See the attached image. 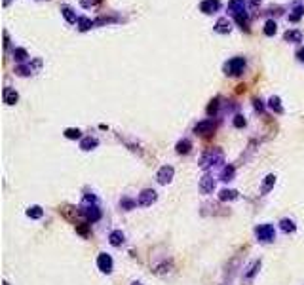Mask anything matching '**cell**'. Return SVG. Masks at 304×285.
<instances>
[{"label": "cell", "instance_id": "cell-12", "mask_svg": "<svg viewBox=\"0 0 304 285\" xmlns=\"http://www.w3.org/2000/svg\"><path fill=\"white\" fill-rule=\"evenodd\" d=\"M97 268L103 274H110L114 270V260H112L109 253H101L97 257Z\"/></svg>", "mask_w": 304, "mask_h": 285}, {"label": "cell", "instance_id": "cell-13", "mask_svg": "<svg viewBox=\"0 0 304 285\" xmlns=\"http://www.w3.org/2000/svg\"><path fill=\"white\" fill-rule=\"evenodd\" d=\"M232 21L240 27L242 31H245V33H251V17H249V12L236 13V15L232 17Z\"/></svg>", "mask_w": 304, "mask_h": 285}, {"label": "cell", "instance_id": "cell-17", "mask_svg": "<svg viewBox=\"0 0 304 285\" xmlns=\"http://www.w3.org/2000/svg\"><path fill=\"white\" fill-rule=\"evenodd\" d=\"M59 12H61V15L65 17V21H67L69 25H76V23H78V15H76V12H74V10H73V8H71V6L63 4V6H61Z\"/></svg>", "mask_w": 304, "mask_h": 285}, {"label": "cell", "instance_id": "cell-3", "mask_svg": "<svg viewBox=\"0 0 304 285\" xmlns=\"http://www.w3.org/2000/svg\"><path fill=\"white\" fill-rule=\"evenodd\" d=\"M255 238L261 242V244H270L276 240V228L274 224L264 223V224H259L255 226Z\"/></svg>", "mask_w": 304, "mask_h": 285}, {"label": "cell", "instance_id": "cell-44", "mask_svg": "<svg viewBox=\"0 0 304 285\" xmlns=\"http://www.w3.org/2000/svg\"><path fill=\"white\" fill-rule=\"evenodd\" d=\"M295 55H297V59H299V61H301V63H304V48H301V50L297 51Z\"/></svg>", "mask_w": 304, "mask_h": 285}, {"label": "cell", "instance_id": "cell-18", "mask_svg": "<svg viewBox=\"0 0 304 285\" xmlns=\"http://www.w3.org/2000/svg\"><path fill=\"white\" fill-rule=\"evenodd\" d=\"M99 147V139L97 137H82L80 139V149L84 152H89V150H95Z\"/></svg>", "mask_w": 304, "mask_h": 285}, {"label": "cell", "instance_id": "cell-35", "mask_svg": "<svg viewBox=\"0 0 304 285\" xmlns=\"http://www.w3.org/2000/svg\"><path fill=\"white\" fill-rule=\"evenodd\" d=\"M63 135L67 137V139H71V141H76V139H82V131L78 127H67L63 131Z\"/></svg>", "mask_w": 304, "mask_h": 285}, {"label": "cell", "instance_id": "cell-27", "mask_svg": "<svg viewBox=\"0 0 304 285\" xmlns=\"http://www.w3.org/2000/svg\"><path fill=\"white\" fill-rule=\"evenodd\" d=\"M240 198V192L234 190V188H222L219 192V200L220 202H234V200Z\"/></svg>", "mask_w": 304, "mask_h": 285}, {"label": "cell", "instance_id": "cell-7", "mask_svg": "<svg viewBox=\"0 0 304 285\" xmlns=\"http://www.w3.org/2000/svg\"><path fill=\"white\" fill-rule=\"evenodd\" d=\"M261 266H262V260L261 259H255L253 262H249V264L245 266V270H243V276H242L243 284L245 285L251 284V282L255 280V276L259 274V270H261Z\"/></svg>", "mask_w": 304, "mask_h": 285}, {"label": "cell", "instance_id": "cell-11", "mask_svg": "<svg viewBox=\"0 0 304 285\" xmlns=\"http://www.w3.org/2000/svg\"><path fill=\"white\" fill-rule=\"evenodd\" d=\"M173 177H175V169L171 165H162L158 169V173H156V181L160 185H170L173 181Z\"/></svg>", "mask_w": 304, "mask_h": 285}, {"label": "cell", "instance_id": "cell-14", "mask_svg": "<svg viewBox=\"0 0 304 285\" xmlns=\"http://www.w3.org/2000/svg\"><path fill=\"white\" fill-rule=\"evenodd\" d=\"M303 38H304V35L301 29H287V31L283 33V40L289 42V44H301Z\"/></svg>", "mask_w": 304, "mask_h": 285}, {"label": "cell", "instance_id": "cell-37", "mask_svg": "<svg viewBox=\"0 0 304 285\" xmlns=\"http://www.w3.org/2000/svg\"><path fill=\"white\" fill-rule=\"evenodd\" d=\"M232 124L236 129H243L245 125H247V120H245V116L243 114H234V120H232Z\"/></svg>", "mask_w": 304, "mask_h": 285}, {"label": "cell", "instance_id": "cell-8", "mask_svg": "<svg viewBox=\"0 0 304 285\" xmlns=\"http://www.w3.org/2000/svg\"><path fill=\"white\" fill-rule=\"evenodd\" d=\"M156 200H158V192H156L154 188H145V190H141L137 204H139L141 207H150Z\"/></svg>", "mask_w": 304, "mask_h": 285}, {"label": "cell", "instance_id": "cell-34", "mask_svg": "<svg viewBox=\"0 0 304 285\" xmlns=\"http://www.w3.org/2000/svg\"><path fill=\"white\" fill-rule=\"evenodd\" d=\"M120 21V17L118 15H101L95 19V27H101V25H109V23H118Z\"/></svg>", "mask_w": 304, "mask_h": 285}, {"label": "cell", "instance_id": "cell-31", "mask_svg": "<svg viewBox=\"0 0 304 285\" xmlns=\"http://www.w3.org/2000/svg\"><path fill=\"white\" fill-rule=\"evenodd\" d=\"M280 228L285 232V234H293V232L297 230V224H295L293 219H287V217H285V219H281L280 221Z\"/></svg>", "mask_w": 304, "mask_h": 285}, {"label": "cell", "instance_id": "cell-43", "mask_svg": "<svg viewBox=\"0 0 304 285\" xmlns=\"http://www.w3.org/2000/svg\"><path fill=\"white\" fill-rule=\"evenodd\" d=\"M261 2H262V0H247L249 8H259V6H261Z\"/></svg>", "mask_w": 304, "mask_h": 285}, {"label": "cell", "instance_id": "cell-36", "mask_svg": "<svg viewBox=\"0 0 304 285\" xmlns=\"http://www.w3.org/2000/svg\"><path fill=\"white\" fill-rule=\"evenodd\" d=\"M139 204L135 202V200H131V198H122L120 200V207L124 211H131V209H135Z\"/></svg>", "mask_w": 304, "mask_h": 285}, {"label": "cell", "instance_id": "cell-16", "mask_svg": "<svg viewBox=\"0 0 304 285\" xmlns=\"http://www.w3.org/2000/svg\"><path fill=\"white\" fill-rule=\"evenodd\" d=\"M198 188H200V192H202V194H211V192L215 190V179H213L211 175H204V177L200 179V185H198Z\"/></svg>", "mask_w": 304, "mask_h": 285}, {"label": "cell", "instance_id": "cell-23", "mask_svg": "<svg viewBox=\"0 0 304 285\" xmlns=\"http://www.w3.org/2000/svg\"><path fill=\"white\" fill-rule=\"evenodd\" d=\"M12 55H13V61L17 63V65H23V63L31 61V55H29V51L25 50V48H15L12 51Z\"/></svg>", "mask_w": 304, "mask_h": 285}, {"label": "cell", "instance_id": "cell-30", "mask_svg": "<svg viewBox=\"0 0 304 285\" xmlns=\"http://www.w3.org/2000/svg\"><path fill=\"white\" fill-rule=\"evenodd\" d=\"M175 150L177 154H188L192 150V141L190 139H181L177 145H175Z\"/></svg>", "mask_w": 304, "mask_h": 285}, {"label": "cell", "instance_id": "cell-28", "mask_svg": "<svg viewBox=\"0 0 304 285\" xmlns=\"http://www.w3.org/2000/svg\"><path fill=\"white\" fill-rule=\"evenodd\" d=\"M287 17H289V21H291V23H299V21H301V19L304 17V6H303V4H297V6H293V10L289 12V15H287Z\"/></svg>", "mask_w": 304, "mask_h": 285}, {"label": "cell", "instance_id": "cell-21", "mask_svg": "<svg viewBox=\"0 0 304 285\" xmlns=\"http://www.w3.org/2000/svg\"><path fill=\"white\" fill-rule=\"evenodd\" d=\"M124 242H126V236H124L122 230H112L109 234V244L112 247H122Z\"/></svg>", "mask_w": 304, "mask_h": 285}, {"label": "cell", "instance_id": "cell-26", "mask_svg": "<svg viewBox=\"0 0 304 285\" xmlns=\"http://www.w3.org/2000/svg\"><path fill=\"white\" fill-rule=\"evenodd\" d=\"M276 181H278V177H276L274 173L266 175V177H264V183L261 185V194H262V196H264V194H268V192H270V190L276 186Z\"/></svg>", "mask_w": 304, "mask_h": 285}, {"label": "cell", "instance_id": "cell-45", "mask_svg": "<svg viewBox=\"0 0 304 285\" xmlns=\"http://www.w3.org/2000/svg\"><path fill=\"white\" fill-rule=\"evenodd\" d=\"M236 91H238V93H243V91H245V86H238V89H236Z\"/></svg>", "mask_w": 304, "mask_h": 285}, {"label": "cell", "instance_id": "cell-10", "mask_svg": "<svg viewBox=\"0 0 304 285\" xmlns=\"http://www.w3.org/2000/svg\"><path fill=\"white\" fill-rule=\"evenodd\" d=\"M232 29H234V21H232L230 17H219L217 21H215V25H213V31L217 33V35H230Z\"/></svg>", "mask_w": 304, "mask_h": 285}, {"label": "cell", "instance_id": "cell-24", "mask_svg": "<svg viewBox=\"0 0 304 285\" xmlns=\"http://www.w3.org/2000/svg\"><path fill=\"white\" fill-rule=\"evenodd\" d=\"M118 139H120L122 143H124V145L128 147V149L131 150V152H135V154H139V156L143 154V149H141V145H139V143H135V141H131L130 137H126V135H122V133H118Z\"/></svg>", "mask_w": 304, "mask_h": 285}, {"label": "cell", "instance_id": "cell-32", "mask_svg": "<svg viewBox=\"0 0 304 285\" xmlns=\"http://www.w3.org/2000/svg\"><path fill=\"white\" fill-rule=\"evenodd\" d=\"M25 213H27V217H29V219H35V221H38V219H42V217H44V209H42L40 205H31V207L25 211Z\"/></svg>", "mask_w": 304, "mask_h": 285}, {"label": "cell", "instance_id": "cell-33", "mask_svg": "<svg viewBox=\"0 0 304 285\" xmlns=\"http://www.w3.org/2000/svg\"><path fill=\"white\" fill-rule=\"evenodd\" d=\"M262 31H264V35H266V37H274V35L278 33V21L270 17L266 23H264V29H262Z\"/></svg>", "mask_w": 304, "mask_h": 285}, {"label": "cell", "instance_id": "cell-39", "mask_svg": "<svg viewBox=\"0 0 304 285\" xmlns=\"http://www.w3.org/2000/svg\"><path fill=\"white\" fill-rule=\"evenodd\" d=\"M103 0H80V6L86 10H91V8H97Z\"/></svg>", "mask_w": 304, "mask_h": 285}, {"label": "cell", "instance_id": "cell-41", "mask_svg": "<svg viewBox=\"0 0 304 285\" xmlns=\"http://www.w3.org/2000/svg\"><path fill=\"white\" fill-rule=\"evenodd\" d=\"M262 13H268V15H270V13H276V15H281V13H283V8H280V6H276V8H274V6H270V8H268L266 12H262Z\"/></svg>", "mask_w": 304, "mask_h": 285}, {"label": "cell", "instance_id": "cell-2", "mask_svg": "<svg viewBox=\"0 0 304 285\" xmlns=\"http://www.w3.org/2000/svg\"><path fill=\"white\" fill-rule=\"evenodd\" d=\"M245 65H247V61H245V57H232V59H228V61L222 65V73L226 76H240L243 75V71H245Z\"/></svg>", "mask_w": 304, "mask_h": 285}, {"label": "cell", "instance_id": "cell-29", "mask_svg": "<svg viewBox=\"0 0 304 285\" xmlns=\"http://www.w3.org/2000/svg\"><path fill=\"white\" fill-rule=\"evenodd\" d=\"M268 109L274 111L276 114H283V112H285L283 105H281V99L278 97V95H272V97L268 99Z\"/></svg>", "mask_w": 304, "mask_h": 285}, {"label": "cell", "instance_id": "cell-48", "mask_svg": "<svg viewBox=\"0 0 304 285\" xmlns=\"http://www.w3.org/2000/svg\"><path fill=\"white\" fill-rule=\"evenodd\" d=\"M4 285H10V284H8V282H6V280H4Z\"/></svg>", "mask_w": 304, "mask_h": 285}, {"label": "cell", "instance_id": "cell-46", "mask_svg": "<svg viewBox=\"0 0 304 285\" xmlns=\"http://www.w3.org/2000/svg\"><path fill=\"white\" fill-rule=\"evenodd\" d=\"M10 2H12V0H4V6H10Z\"/></svg>", "mask_w": 304, "mask_h": 285}, {"label": "cell", "instance_id": "cell-4", "mask_svg": "<svg viewBox=\"0 0 304 285\" xmlns=\"http://www.w3.org/2000/svg\"><path fill=\"white\" fill-rule=\"evenodd\" d=\"M40 69H42V59H40V57H33L29 63L15 65V75L17 76H31V75H37Z\"/></svg>", "mask_w": 304, "mask_h": 285}, {"label": "cell", "instance_id": "cell-47", "mask_svg": "<svg viewBox=\"0 0 304 285\" xmlns=\"http://www.w3.org/2000/svg\"><path fill=\"white\" fill-rule=\"evenodd\" d=\"M131 285H143L141 282H131Z\"/></svg>", "mask_w": 304, "mask_h": 285}, {"label": "cell", "instance_id": "cell-40", "mask_svg": "<svg viewBox=\"0 0 304 285\" xmlns=\"http://www.w3.org/2000/svg\"><path fill=\"white\" fill-rule=\"evenodd\" d=\"M253 109H255L257 112H264V103L259 99V97H255V99H253Z\"/></svg>", "mask_w": 304, "mask_h": 285}, {"label": "cell", "instance_id": "cell-15", "mask_svg": "<svg viewBox=\"0 0 304 285\" xmlns=\"http://www.w3.org/2000/svg\"><path fill=\"white\" fill-rule=\"evenodd\" d=\"M247 8H249L247 0H228V13H230L232 17H234L236 13L247 12Z\"/></svg>", "mask_w": 304, "mask_h": 285}, {"label": "cell", "instance_id": "cell-22", "mask_svg": "<svg viewBox=\"0 0 304 285\" xmlns=\"http://www.w3.org/2000/svg\"><path fill=\"white\" fill-rule=\"evenodd\" d=\"M78 31L80 33H86V31H89V29H93L95 27V19H91V17H86V15H78Z\"/></svg>", "mask_w": 304, "mask_h": 285}, {"label": "cell", "instance_id": "cell-19", "mask_svg": "<svg viewBox=\"0 0 304 285\" xmlns=\"http://www.w3.org/2000/svg\"><path fill=\"white\" fill-rule=\"evenodd\" d=\"M224 103H222V99L220 97H215V99H211L209 101V105H207V109H206V112H207V116L209 118H215L217 114H219V111H220V107H222Z\"/></svg>", "mask_w": 304, "mask_h": 285}, {"label": "cell", "instance_id": "cell-42", "mask_svg": "<svg viewBox=\"0 0 304 285\" xmlns=\"http://www.w3.org/2000/svg\"><path fill=\"white\" fill-rule=\"evenodd\" d=\"M4 48H6V50L10 48V33H8V31H4Z\"/></svg>", "mask_w": 304, "mask_h": 285}, {"label": "cell", "instance_id": "cell-38", "mask_svg": "<svg viewBox=\"0 0 304 285\" xmlns=\"http://www.w3.org/2000/svg\"><path fill=\"white\" fill-rule=\"evenodd\" d=\"M171 266H173L171 262H168V260H164L162 264H156V266H154V274H168V272H170Z\"/></svg>", "mask_w": 304, "mask_h": 285}, {"label": "cell", "instance_id": "cell-25", "mask_svg": "<svg viewBox=\"0 0 304 285\" xmlns=\"http://www.w3.org/2000/svg\"><path fill=\"white\" fill-rule=\"evenodd\" d=\"M2 95H4V103L10 105V107H13V105L19 101V93H17L13 87H4V93H2Z\"/></svg>", "mask_w": 304, "mask_h": 285}, {"label": "cell", "instance_id": "cell-9", "mask_svg": "<svg viewBox=\"0 0 304 285\" xmlns=\"http://www.w3.org/2000/svg\"><path fill=\"white\" fill-rule=\"evenodd\" d=\"M198 8L206 15H213V13H219L222 10V2L220 0H202Z\"/></svg>", "mask_w": 304, "mask_h": 285}, {"label": "cell", "instance_id": "cell-1", "mask_svg": "<svg viewBox=\"0 0 304 285\" xmlns=\"http://www.w3.org/2000/svg\"><path fill=\"white\" fill-rule=\"evenodd\" d=\"M224 163V152L222 149L219 147H213V149H207L202 156H200V160H198V165L206 171V169H211V167H219Z\"/></svg>", "mask_w": 304, "mask_h": 285}, {"label": "cell", "instance_id": "cell-6", "mask_svg": "<svg viewBox=\"0 0 304 285\" xmlns=\"http://www.w3.org/2000/svg\"><path fill=\"white\" fill-rule=\"evenodd\" d=\"M215 129H217V122H215L213 118H206V120H202V122H198V124L194 125V133L200 137L213 135Z\"/></svg>", "mask_w": 304, "mask_h": 285}, {"label": "cell", "instance_id": "cell-5", "mask_svg": "<svg viewBox=\"0 0 304 285\" xmlns=\"http://www.w3.org/2000/svg\"><path fill=\"white\" fill-rule=\"evenodd\" d=\"M80 207V213H82V219H84L86 223L93 224L101 221V217H103V213L99 209V204H93V205H78Z\"/></svg>", "mask_w": 304, "mask_h": 285}, {"label": "cell", "instance_id": "cell-20", "mask_svg": "<svg viewBox=\"0 0 304 285\" xmlns=\"http://www.w3.org/2000/svg\"><path fill=\"white\" fill-rule=\"evenodd\" d=\"M234 177H236V167H234L232 163H226V165L220 169L219 179L220 181H224V183H230V181H234Z\"/></svg>", "mask_w": 304, "mask_h": 285}]
</instances>
